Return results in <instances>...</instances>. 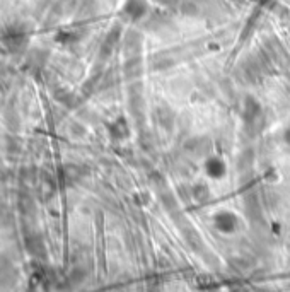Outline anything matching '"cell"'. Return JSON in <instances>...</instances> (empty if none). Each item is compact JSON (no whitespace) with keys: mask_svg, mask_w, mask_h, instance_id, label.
I'll list each match as a JSON object with an SVG mask.
<instances>
[{"mask_svg":"<svg viewBox=\"0 0 290 292\" xmlns=\"http://www.w3.org/2000/svg\"><path fill=\"white\" fill-rule=\"evenodd\" d=\"M287 142L290 144V132H287Z\"/></svg>","mask_w":290,"mask_h":292,"instance_id":"3","label":"cell"},{"mask_svg":"<svg viewBox=\"0 0 290 292\" xmlns=\"http://www.w3.org/2000/svg\"><path fill=\"white\" fill-rule=\"evenodd\" d=\"M215 225L222 232H232L237 225V219L236 215L229 214V212H222L215 217Z\"/></svg>","mask_w":290,"mask_h":292,"instance_id":"1","label":"cell"},{"mask_svg":"<svg viewBox=\"0 0 290 292\" xmlns=\"http://www.w3.org/2000/svg\"><path fill=\"white\" fill-rule=\"evenodd\" d=\"M205 171L212 178H222V175L226 173V166H224V162L220 159H210L205 164Z\"/></svg>","mask_w":290,"mask_h":292,"instance_id":"2","label":"cell"}]
</instances>
